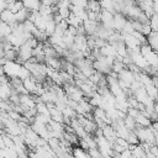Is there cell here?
I'll return each instance as SVG.
<instances>
[{
    "label": "cell",
    "mask_w": 158,
    "mask_h": 158,
    "mask_svg": "<svg viewBox=\"0 0 158 158\" xmlns=\"http://www.w3.org/2000/svg\"><path fill=\"white\" fill-rule=\"evenodd\" d=\"M20 67H21V64L16 63L15 60H7V62L2 65L4 74H5L6 77H10V78L17 77V73H19Z\"/></svg>",
    "instance_id": "cell-1"
},
{
    "label": "cell",
    "mask_w": 158,
    "mask_h": 158,
    "mask_svg": "<svg viewBox=\"0 0 158 158\" xmlns=\"http://www.w3.org/2000/svg\"><path fill=\"white\" fill-rule=\"evenodd\" d=\"M128 56H130V58H131V62H132L135 65H137L138 68H141L142 70H144V69L148 67V63H147L146 58H144L139 52H130Z\"/></svg>",
    "instance_id": "cell-2"
},
{
    "label": "cell",
    "mask_w": 158,
    "mask_h": 158,
    "mask_svg": "<svg viewBox=\"0 0 158 158\" xmlns=\"http://www.w3.org/2000/svg\"><path fill=\"white\" fill-rule=\"evenodd\" d=\"M19 104L22 106L23 111H26L27 109H31L33 106H36V102L32 99V95L26 93V94H19Z\"/></svg>",
    "instance_id": "cell-3"
},
{
    "label": "cell",
    "mask_w": 158,
    "mask_h": 158,
    "mask_svg": "<svg viewBox=\"0 0 158 158\" xmlns=\"http://www.w3.org/2000/svg\"><path fill=\"white\" fill-rule=\"evenodd\" d=\"M126 20L127 19H126L125 15H122L121 12H115L114 14V20H112V27H114V30L117 31V32H121V30H122Z\"/></svg>",
    "instance_id": "cell-4"
},
{
    "label": "cell",
    "mask_w": 158,
    "mask_h": 158,
    "mask_svg": "<svg viewBox=\"0 0 158 158\" xmlns=\"http://www.w3.org/2000/svg\"><path fill=\"white\" fill-rule=\"evenodd\" d=\"M22 85L28 94H33L36 90V86H37V81L32 75H30V77L22 79Z\"/></svg>",
    "instance_id": "cell-5"
},
{
    "label": "cell",
    "mask_w": 158,
    "mask_h": 158,
    "mask_svg": "<svg viewBox=\"0 0 158 158\" xmlns=\"http://www.w3.org/2000/svg\"><path fill=\"white\" fill-rule=\"evenodd\" d=\"M117 79H121L122 81H125L126 84H131L132 83V80L135 79L133 78V72L132 70H130L128 68H123L118 74H117Z\"/></svg>",
    "instance_id": "cell-6"
},
{
    "label": "cell",
    "mask_w": 158,
    "mask_h": 158,
    "mask_svg": "<svg viewBox=\"0 0 158 158\" xmlns=\"http://www.w3.org/2000/svg\"><path fill=\"white\" fill-rule=\"evenodd\" d=\"M146 40H147L148 46L153 51H157V48H158V33H157V31H151L146 36Z\"/></svg>",
    "instance_id": "cell-7"
},
{
    "label": "cell",
    "mask_w": 158,
    "mask_h": 158,
    "mask_svg": "<svg viewBox=\"0 0 158 158\" xmlns=\"http://www.w3.org/2000/svg\"><path fill=\"white\" fill-rule=\"evenodd\" d=\"M44 63L48 67H52L57 70H59L62 68V60L59 59V57H44Z\"/></svg>",
    "instance_id": "cell-8"
},
{
    "label": "cell",
    "mask_w": 158,
    "mask_h": 158,
    "mask_svg": "<svg viewBox=\"0 0 158 158\" xmlns=\"http://www.w3.org/2000/svg\"><path fill=\"white\" fill-rule=\"evenodd\" d=\"M0 21H4V22H7L9 25L16 22L15 21V14L12 11H10L9 9H5L0 12Z\"/></svg>",
    "instance_id": "cell-9"
},
{
    "label": "cell",
    "mask_w": 158,
    "mask_h": 158,
    "mask_svg": "<svg viewBox=\"0 0 158 158\" xmlns=\"http://www.w3.org/2000/svg\"><path fill=\"white\" fill-rule=\"evenodd\" d=\"M135 121H136V126H139V127H148L152 122L148 116H146L141 112L135 117Z\"/></svg>",
    "instance_id": "cell-10"
},
{
    "label": "cell",
    "mask_w": 158,
    "mask_h": 158,
    "mask_svg": "<svg viewBox=\"0 0 158 158\" xmlns=\"http://www.w3.org/2000/svg\"><path fill=\"white\" fill-rule=\"evenodd\" d=\"M70 154L73 156V157H75V158H88L89 157V153H88V151H85V149H83L80 146H75V147H73L72 148V151H70Z\"/></svg>",
    "instance_id": "cell-11"
},
{
    "label": "cell",
    "mask_w": 158,
    "mask_h": 158,
    "mask_svg": "<svg viewBox=\"0 0 158 158\" xmlns=\"http://www.w3.org/2000/svg\"><path fill=\"white\" fill-rule=\"evenodd\" d=\"M21 1H22V6L28 11H37L41 5L38 0H21Z\"/></svg>",
    "instance_id": "cell-12"
},
{
    "label": "cell",
    "mask_w": 158,
    "mask_h": 158,
    "mask_svg": "<svg viewBox=\"0 0 158 158\" xmlns=\"http://www.w3.org/2000/svg\"><path fill=\"white\" fill-rule=\"evenodd\" d=\"M148 65H152V67H157L158 65V56H157V51H151L148 54L144 56Z\"/></svg>",
    "instance_id": "cell-13"
},
{
    "label": "cell",
    "mask_w": 158,
    "mask_h": 158,
    "mask_svg": "<svg viewBox=\"0 0 158 158\" xmlns=\"http://www.w3.org/2000/svg\"><path fill=\"white\" fill-rule=\"evenodd\" d=\"M28 14H30V11L27 9H25V7L20 9L17 12H15V21L16 22H23L25 20H27Z\"/></svg>",
    "instance_id": "cell-14"
},
{
    "label": "cell",
    "mask_w": 158,
    "mask_h": 158,
    "mask_svg": "<svg viewBox=\"0 0 158 158\" xmlns=\"http://www.w3.org/2000/svg\"><path fill=\"white\" fill-rule=\"evenodd\" d=\"M22 1L21 0H14V1H9L6 5V9H9L10 11H12L14 14L17 12L20 9H22Z\"/></svg>",
    "instance_id": "cell-15"
},
{
    "label": "cell",
    "mask_w": 158,
    "mask_h": 158,
    "mask_svg": "<svg viewBox=\"0 0 158 158\" xmlns=\"http://www.w3.org/2000/svg\"><path fill=\"white\" fill-rule=\"evenodd\" d=\"M11 32H12L11 26H10L7 22L0 21V37H6V36H9Z\"/></svg>",
    "instance_id": "cell-16"
},
{
    "label": "cell",
    "mask_w": 158,
    "mask_h": 158,
    "mask_svg": "<svg viewBox=\"0 0 158 158\" xmlns=\"http://www.w3.org/2000/svg\"><path fill=\"white\" fill-rule=\"evenodd\" d=\"M148 25H149V27H151L152 31H157L158 32V15H157V12H154V14H152L149 16Z\"/></svg>",
    "instance_id": "cell-17"
},
{
    "label": "cell",
    "mask_w": 158,
    "mask_h": 158,
    "mask_svg": "<svg viewBox=\"0 0 158 158\" xmlns=\"http://www.w3.org/2000/svg\"><path fill=\"white\" fill-rule=\"evenodd\" d=\"M99 1V5L101 9L104 10H109L110 12L115 14V9H114V4H112V0H98Z\"/></svg>",
    "instance_id": "cell-18"
},
{
    "label": "cell",
    "mask_w": 158,
    "mask_h": 158,
    "mask_svg": "<svg viewBox=\"0 0 158 158\" xmlns=\"http://www.w3.org/2000/svg\"><path fill=\"white\" fill-rule=\"evenodd\" d=\"M122 121H123L125 126H126L130 131H133V130L136 128V121H135V118L131 117V116H128L127 114H126V116L122 118Z\"/></svg>",
    "instance_id": "cell-19"
},
{
    "label": "cell",
    "mask_w": 158,
    "mask_h": 158,
    "mask_svg": "<svg viewBox=\"0 0 158 158\" xmlns=\"http://www.w3.org/2000/svg\"><path fill=\"white\" fill-rule=\"evenodd\" d=\"M36 110H37V112H38V114H42V115H46V116L51 117V115H49V111H48V107H47L46 102H43V101L37 102V104H36Z\"/></svg>",
    "instance_id": "cell-20"
},
{
    "label": "cell",
    "mask_w": 158,
    "mask_h": 158,
    "mask_svg": "<svg viewBox=\"0 0 158 158\" xmlns=\"http://www.w3.org/2000/svg\"><path fill=\"white\" fill-rule=\"evenodd\" d=\"M144 89H146V91H147V94H148V96H151L152 99H154V100H157V86H154L152 83H149V84H147V85H144L143 86Z\"/></svg>",
    "instance_id": "cell-21"
},
{
    "label": "cell",
    "mask_w": 158,
    "mask_h": 158,
    "mask_svg": "<svg viewBox=\"0 0 158 158\" xmlns=\"http://www.w3.org/2000/svg\"><path fill=\"white\" fill-rule=\"evenodd\" d=\"M85 10H91V11L99 12V11L101 10V7H100V5H99V1H98V0H88V4H86Z\"/></svg>",
    "instance_id": "cell-22"
},
{
    "label": "cell",
    "mask_w": 158,
    "mask_h": 158,
    "mask_svg": "<svg viewBox=\"0 0 158 158\" xmlns=\"http://www.w3.org/2000/svg\"><path fill=\"white\" fill-rule=\"evenodd\" d=\"M54 30H56V22L53 20H48L44 26V33L47 36H51L52 33H54Z\"/></svg>",
    "instance_id": "cell-23"
},
{
    "label": "cell",
    "mask_w": 158,
    "mask_h": 158,
    "mask_svg": "<svg viewBox=\"0 0 158 158\" xmlns=\"http://www.w3.org/2000/svg\"><path fill=\"white\" fill-rule=\"evenodd\" d=\"M4 57H5L7 60H15L16 57H17V51H16L14 47L10 48V49H6V51H4Z\"/></svg>",
    "instance_id": "cell-24"
},
{
    "label": "cell",
    "mask_w": 158,
    "mask_h": 158,
    "mask_svg": "<svg viewBox=\"0 0 158 158\" xmlns=\"http://www.w3.org/2000/svg\"><path fill=\"white\" fill-rule=\"evenodd\" d=\"M123 68H126V65H125L121 60H116V59L114 60V63H112V65H111V70L115 72V73H117V74H118Z\"/></svg>",
    "instance_id": "cell-25"
},
{
    "label": "cell",
    "mask_w": 158,
    "mask_h": 158,
    "mask_svg": "<svg viewBox=\"0 0 158 158\" xmlns=\"http://www.w3.org/2000/svg\"><path fill=\"white\" fill-rule=\"evenodd\" d=\"M126 141L128 142V144H138V143H139V141H138V138H137L135 131H130V132H128V135H127V137H126Z\"/></svg>",
    "instance_id": "cell-26"
},
{
    "label": "cell",
    "mask_w": 158,
    "mask_h": 158,
    "mask_svg": "<svg viewBox=\"0 0 158 158\" xmlns=\"http://www.w3.org/2000/svg\"><path fill=\"white\" fill-rule=\"evenodd\" d=\"M133 31H135V30H133V26H132L131 20H126V22H125V25H123L121 32H122V33H132Z\"/></svg>",
    "instance_id": "cell-27"
},
{
    "label": "cell",
    "mask_w": 158,
    "mask_h": 158,
    "mask_svg": "<svg viewBox=\"0 0 158 158\" xmlns=\"http://www.w3.org/2000/svg\"><path fill=\"white\" fill-rule=\"evenodd\" d=\"M57 12L60 15L62 19H67L69 16V14H70V10H69V7H58Z\"/></svg>",
    "instance_id": "cell-28"
},
{
    "label": "cell",
    "mask_w": 158,
    "mask_h": 158,
    "mask_svg": "<svg viewBox=\"0 0 158 158\" xmlns=\"http://www.w3.org/2000/svg\"><path fill=\"white\" fill-rule=\"evenodd\" d=\"M88 153H89V157H94V158H100L101 157L100 151L98 148H90V149H88Z\"/></svg>",
    "instance_id": "cell-29"
},
{
    "label": "cell",
    "mask_w": 158,
    "mask_h": 158,
    "mask_svg": "<svg viewBox=\"0 0 158 158\" xmlns=\"http://www.w3.org/2000/svg\"><path fill=\"white\" fill-rule=\"evenodd\" d=\"M126 114H127L128 116H131V117L135 118V117L139 114V111H138V109H136V107H128L127 111H126Z\"/></svg>",
    "instance_id": "cell-30"
},
{
    "label": "cell",
    "mask_w": 158,
    "mask_h": 158,
    "mask_svg": "<svg viewBox=\"0 0 158 158\" xmlns=\"http://www.w3.org/2000/svg\"><path fill=\"white\" fill-rule=\"evenodd\" d=\"M120 157H121V158H130V157H132L131 149H130V148H123V149L120 152Z\"/></svg>",
    "instance_id": "cell-31"
},
{
    "label": "cell",
    "mask_w": 158,
    "mask_h": 158,
    "mask_svg": "<svg viewBox=\"0 0 158 158\" xmlns=\"http://www.w3.org/2000/svg\"><path fill=\"white\" fill-rule=\"evenodd\" d=\"M149 152H151L156 158H158V146H157V144H152V146L149 147Z\"/></svg>",
    "instance_id": "cell-32"
},
{
    "label": "cell",
    "mask_w": 158,
    "mask_h": 158,
    "mask_svg": "<svg viewBox=\"0 0 158 158\" xmlns=\"http://www.w3.org/2000/svg\"><path fill=\"white\" fill-rule=\"evenodd\" d=\"M6 5H7V2L5 0H0V12L6 9Z\"/></svg>",
    "instance_id": "cell-33"
},
{
    "label": "cell",
    "mask_w": 158,
    "mask_h": 158,
    "mask_svg": "<svg viewBox=\"0 0 158 158\" xmlns=\"http://www.w3.org/2000/svg\"><path fill=\"white\" fill-rule=\"evenodd\" d=\"M42 5H52V0H40Z\"/></svg>",
    "instance_id": "cell-34"
},
{
    "label": "cell",
    "mask_w": 158,
    "mask_h": 158,
    "mask_svg": "<svg viewBox=\"0 0 158 158\" xmlns=\"http://www.w3.org/2000/svg\"><path fill=\"white\" fill-rule=\"evenodd\" d=\"M6 62H7V59L5 57H0V65H4Z\"/></svg>",
    "instance_id": "cell-35"
},
{
    "label": "cell",
    "mask_w": 158,
    "mask_h": 158,
    "mask_svg": "<svg viewBox=\"0 0 158 158\" xmlns=\"http://www.w3.org/2000/svg\"><path fill=\"white\" fill-rule=\"evenodd\" d=\"M4 74V69H2V65H0V75Z\"/></svg>",
    "instance_id": "cell-36"
},
{
    "label": "cell",
    "mask_w": 158,
    "mask_h": 158,
    "mask_svg": "<svg viewBox=\"0 0 158 158\" xmlns=\"http://www.w3.org/2000/svg\"><path fill=\"white\" fill-rule=\"evenodd\" d=\"M9 1H14V0H7V2H9Z\"/></svg>",
    "instance_id": "cell-37"
}]
</instances>
